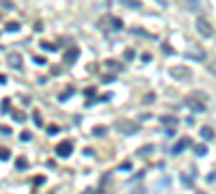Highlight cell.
<instances>
[{
    "mask_svg": "<svg viewBox=\"0 0 216 194\" xmlns=\"http://www.w3.org/2000/svg\"><path fill=\"white\" fill-rule=\"evenodd\" d=\"M4 30H7V33H15V30H20V22H7V24H4Z\"/></svg>",
    "mask_w": 216,
    "mask_h": 194,
    "instance_id": "obj_11",
    "label": "cell"
},
{
    "mask_svg": "<svg viewBox=\"0 0 216 194\" xmlns=\"http://www.w3.org/2000/svg\"><path fill=\"white\" fill-rule=\"evenodd\" d=\"M2 9H13V4L9 0H2Z\"/></svg>",
    "mask_w": 216,
    "mask_h": 194,
    "instance_id": "obj_33",
    "label": "cell"
},
{
    "mask_svg": "<svg viewBox=\"0 0 216 194\" xmlns=\"http://www.w3.org/2000/svg\"><path fill=\"white\" fill-rule=\"evenodd\" d=\"M119 170H123V173H126V170H132V162H130V160L121 162V164H119Z\"/></svg>",
    "mask_w": 216,
    "mask_h": 194,
    "instance_id": "obj_19",
    "label": "cell"
},
{
    "mask_svg": "<svg viewBox=\"0 0 216 194\" xmlns=\"http://www.w3.org/2000/svg\"><path fill=\"white\" fill-rule=\"evenodd\" d=\"M78 56H80V50H78V48H69L65 54H63V60H65L67 65H71V63H74Z\"/></svg>",
    "mask_w": 216,
    "mask_h": 194,
    "instance_id": "obj_6",
    "label": "cell"
},
{
    "mask_svg": "<svg viewBox=\"0 0 216 194\" xmlns=\"http://www.w3.org/2000/svg\"><path fill=\"white\" fill-rule=\"evenodd\" d=\"M106 67H108L110 71H121V69H123V67H121V63H117V60H113V58H110V60H106Z\"/></svg>",
    "mask_w": 216,
    "mask_h": 194,
    "instance_id": "obj_10",
    "label": "cell"
},
{
    "mask_svg": "<svg viewBox=\"0 0 216 194\" xmlns=\"http://www.w3.org/2000/svg\"><path fill=\"white\" fill-rule=\"evenodd\" d=\"M160 121H162V125H169V127H173V125L177 123V119H175V117H162Z\"/></svg>",
    "mask_w": 216,
    "mask_h": 194,
    "instance_id": "obj_14",
    "label": "cell"
},
{
    "mask_svg": "<svg viewBox=\"0 0 216 194\" xmlns=\"http://www.w3.org/2000/svg\"><path fill=\"white\" fill-rule=\"evenodd\" d=\"M74 95V86H69V89H67V91H65V93H63V95L58 97V99H61V101H65V99H67V97H71Z\"/></svg>",
    "mask_w": 216,
    "mask_h": 194,
    "instance_id": "obj_21",
    "label": "cell"
},
{
    "mask_svg": "<svg viewBox=\"0 0 216 194\" xmlns=\"http://www.w3.org/2000/svg\"><path fill=\"white\" fill-rule=\"evenodd\" d=\"M158 4H162V7H167V0H156Z\"/></svg>",
    "mask_w": 216,
    "mask_h": 194,
    "instance_id": "obj_41",
    "label": "cell"
},
{
    "mask_svg": "<svg viewBox=\"0 0 216 194\" xmlns=\"http://www.w3.org/2000/svg\"><path fill=\"white\" fill-rule=\"evenodd\" d=\"M182 181H184L186 186H190V177H186V175H182Z\"/></svg>",
    "mask_w": 216,
    "mask_h": 194,
    "instance_id": "obj_38",
    "label": "cell"
},
{
    "mask_svg": "<svg viewBox=\"0 0 216 194\" xmlns=\"http://www.w3.org/2000/svg\"><path fill=\"white\" fill-rule=\"evenodd\" d=\"M85 93H86V97H91V95H95V89H86Z\"/></svg>",
    "mask_w": 216,
    "mask_h": 194,
    "instance_id": "obj_40",
    "label": "cell"
},
{
    "mask_svg": "<svg viewBox=\"0 0 216 194\" xmlns=\"http://www.w3.org/2000/svg\"><path fill=\"white\" fill-rule=\"evenodd\" d=\"M110 24H113L115 28H121V26H123V22H121L119 17H113V20H110Z\"/></svg>",
    "mask_w": 216,
    "mask_h": 194,
    "instance_id": "obj_26",
    "label": "cell"
},
{
    "mask_svg": "<svg viewBox=\"0 0 216 194\" xmlns=\"http://www.w3.org/2000/svg\"><path fill=\"white\" fill-rule=\"evenodd\" d=\"M173 136H175V130L169 127V130H167V138H173Z\"/></svg>",
    "mask_w": 216,
    "mask_h": 194,
    "instance_id": "obj_35",
    "label": "cell"
},
{
    "mask_svg": "<svg viewBox=\"0 0 216 194\" xmlns=\"http://www.w3.org/2000/svg\"><path fill=\"white\" fill-rule=\"evenodd\" d=\"M186 147H190V138H182L179 143H175V147H173V155H179Z\"/></svg>",
    "mask_w": 216,
    "mask_h": 194,
    "instance_id": "obj_8",
    "label": "cell"
},
{
    "mask_svg": "<svg viewBox=\"0 0 216 194\" xmlns=\"http://www.w3.org/2000/svg\"><path fill=\"white\" fill-rule=\"evenodd\" d=\"M30 138H33V134H30V132H22V134H20V140H22V143H28Z\"/></svg>",
    "mask_w": 216,
    "mask_h": 194,
    "instance_id": "obj_22",
    "label": "cell"
},
{
    "mask_svg": "<svg viewBox=\"0 0 216 194\" xmlns=\"http://www.w3.org/2000/svg\"><path fill=\"white\" fill-rule=\"evenodd\" d=\"M71 149H74L71 140H63L61 145H56V155L58 157H69L71 155Z\"/></svg>",
    "mask_w": 216,
    "mask_h": 194,
    "instance_id": "obj_5",
    "label": "cell"
},
{
    "mask_svg": "<svg viewBox=\"0 0 216 194\" xmlns=\"http://www.w3.org/2000/svg\"><path fill=\"white\" fill-rule=\"evenodd\" d=\"M123 56H126V60H134V58H136V52H134V50H126Z\"/></svg>",
    "mask_w": 216,
    "mask_h": 194,
    "instance_id": "obj_24",
    "label": "cell"
},
{
    "mask_svg": "<svg viewBox=\"0 0 216 194\" xmlns=\"http://www.w3.org/2000/svg\"><path fill=\"white\" fill-rule=\"evenodd\" d=\"M169 73L173 78H177V80H188L192 76V71L188 67H169Z\"/></svg>",
    "mask_w": 216,
    "mask_h": 194,
    "instance_id": "obj_4",
    "label": "cell"
},
{
    "mask_svg": "<svg viewBox=\"0 0 216 194\" xmlns=\"http://www.w3.org/2000/svg\"><path fill=\"white\" fill-rule=\"evenodd\" d=\"M119 134H123V136H130V134H136L138 130H140V125L136 123V121H130V119H119V121H115V125H113Z\"/></svg>",
    "mask_w": 216,
    "mask_h": 194,
    "instance_id": "obj_1",
    "label": "cell"
},
{
    "mask_svg": "<svg viewBox=\"0 0 216 194\" xmlns=\"http://www.w3.org/2000/svg\"><path fill=\"white\" fill-rule=\"evenodd\" d=\"M26 166H28V162H26L24 157H17V162H15V168H17V170H24Z\"/></svg>",
    "mask_w": 216,
    "mask_h": 194,
    "instance_id": "obj_16",
    "label": "cell"
},
{
    "mask_svg": "<svg viewBox=\"0 0 216 194\" xmlns=\"http://www.w3.org/2000/svg\"><path fill=\"white\" fill-rule=\"evenodd\" d=\"M151 60V54H143V63H149Z\"/></svg>",
    "mask_w": 216,
    "mask_h": 194,
    "instance_id": "obj_36",
    "label": "cell"
},
{
    "mask_svg": "<svg viewBox=\"0 0 216 194\" xmlns=\"http://www.w3.org/2000/svg\"><path fill=\"white\" fill-rule=\"evenodd\" d=\"M50 194H54V192H50Z\"/></svg>",
    "mask_w": 216,
    "mask_h": 194,
    "instance_id": "obj_43",
    "label": "cell"
},
{
    "mask_svg": "<svg viewBox=\"0 0 216 194\" xmlns=\"http://www.w3.org/2000/svg\"><path fill=\"white\" fill-rule=\"evenodd\" d=\"M82 194H97V192H95V188H86Z\"/></svg>",
    "mask_w": 216,
    "mask_h": 194,
    "instance_id": "obj_39",
    "label": "cell"
},
{
    "mask_svg": "<svg viewBox=\"0 0 216 194\" xmlns=\"http://www.w3.org/2000/svg\"><path fill=\"white\" fill-rule=\"evenodd\" d=\"M151 149H154V147H151V145L143 147V149H140V151H138V155H147V153H149V151H151Z\"/></svg>",
    "mask_w": 216,
    "mask_h": 194,
    "instance_id": "obj_28",
    "label": "cell"
},
{
    "mask_svg": "<svg viewBox=\"0 0 216 194\" xmlns=\"http://www.w3.org/2000/svg\"><path fill=\"white\" fill-rule=\"evenodd\" d=\"M15 121L22 123V121H24V114H22V112H15Z\"/></svg>",
    "mask_w": 216,
    "mask_h": 194,
    "instance_id": "obj_34",
    "label": "cell"
},
{
    "mask_svg": "<svg viewBox=\"0 0 216 194\" xmlns=\"http://www.w3.org/2000/svg\"><path fill=\"white\" fill-rule=\"evenodd\" d=\"M33 60H35V63H37V65H48V60H45V58H43V56H35V58H33Z\"/></svg>",
    "mask_w": 216,
    "mask_h": 194,
    "instance_id": "obj_29",
    "label": "cell"
},
{
    "mask_svg": "<svg viewBox=\"0 0 216 194\" xmlns=\"http://www.w3.org/2000/svg\"><path fill=\"white\" fill-rule=\"evenodd\" d=\"M121 2H123L126 7H132V9H138V7H140V2H138V0H121Z\"/></svg>",
    "mask_w": 216,
    "mask_h": 194,
    "instance_id": "obj_18",
    "label": "cell"
},
{
    "mask_svg": "<svg viewBox=\"0 0 216 194\" xmlns=\"http://www.w3.org/2000/svg\"><path fill=\"white\" fill-rule=\"evenodd\" d=\"M9 110H11V101H9V99L4 97V99H2V114H7Z\"/></svg>",
    "mask_w": 216,
    "mask_h": 194,
    "instance_id": "obj_20",
    "label": "cell"
},
{
    "mask_svg": "<svg viewBox=\"0 0 216 194\" xmlns=\"http://www.w3.org/2000/svg\"><path fill=\"white\" fill-rule=\"evenodd\" d=\"M186 56H190V58H195V60H203V58H205V52H201V50H199V52H188Z\"/></svg>",
    "mask_w": 216,
    "mask_h": 194,
    "instance_id": "obj_12",
    "label": "cell"
},
{
    "mask_svg": "<svg viewBox=\"0 0 216 194\" xmlns=\"http://www.w3.org/2000/svg\"><path fill=\"white\" fill-rule=\"evenodd\" d=\"M0 160H2V162L9 160V149H2V151H0Z\"/></svg>",
    "mask_w": 216,
    "mask_h": 194,
    "instance_id": "obj_27",
    "label": "cell"
},
{
    "mask_svg": "<svg viewBox=\"0 0 216 194\" xmlns=\"http://www.w3.org/2000/svg\"><path fill=\"white\" fill-rule=\"evenodd\" d=\"M7 63H9V67H13V69H22L24 67V60H22V54L20 52H9L7 54Z\"/></svg>",
    "mask_w": 216,
    "mask_h": 194,
    "instance_id": "obj_3",
    "label": "cell"
},
{
    "mask_svg": "<svg viewBox=\"0 0 216 194\" xmlns=\"http://www.w3.org/2000/svg\"><path fill=\"white\" fill-rule=\"evenodd\" d=\"M2 134H4V136H11V130H9V127L4 125V127H2Z\"/></svg>",
    "mask_w": 216,
    "mask_h": 194,
    "instance_id": "obj_37",
    "label": "cell"
},
{
    "mask_svg": "<svg viewBox=\"0 0 216 194\" xmlns=\"http://www.w3.org/2000/svg\"><path fill=\"white\" fill-rule=\"evenodd\" d=\"M186 106H188L192 112H203V110H205V104H201V101H197V99H192V97L186 99Z\"/></svg>",
    "mask_w": 216,
    "mask_h": 194,
    "instance_id": "obj_7",
    "label": "cell"
},
{
    "mask_svg": "<svg viewBox=\"0 0 216 194\" xmlns=\"http://www.w3.org/2000/svg\"><path fill=\"white\" fill-rule=\"evenodd\" d=\"M154 93H149V95H145V104H154Z\"/></svg>",
    "mask_w": 216,
    "mask_h": 194,
    "instance_id": "obj_32",
    "label": "cell"
},
{
    "mask_svg": "<svg viewBox=\"0 0 216 194\" xmlns=\"http://www.w3.org/2000/svg\"><path fill=\"white\" fill-rule=\"evenodd\" d=\"M33 121H35V125H37V127H43V121H41V117H39V112H37V110L33 112Z\"/></svg>",
    "mask_w": 216,
    "mask_h": 194,
    "instance_id": "obj_17",
    "label": "cell"
},
{
    "mask_svg": "<svg viewBox=\"0 0 216 194\" xmlns=\"http://www.w3.org/2000/svg\"><path fill=\"white\" fill-rule=\"evenodd\" d=\"M195 28H197V33H199L203 39H210V37H212V33H214L212 24H210L208 20H203V17H197V22H195Z\"/></svg>",
    "mask_w": 216,
    "mask_h": 194,
    "instance_id": "obj_2",
    "label": "cell"
},
{
    "mask_svg": "<svg viewBox=\"0 0 216 194\" xmlns=\"http://www.w3.org/2000/svg\"><path fill=\"white\" fill-rule=\"evenodd\" d=\"M58 132V125H48V134H56Z\"/></svg>",
    "mask_w": 216,
    "mask_h": 194,
    "instance_id": "obj_30",
    "label": "cell"
},
{
    "mask_svg": "<svg viewBox=\"0 0 216 194\" xmlns=\"http://www.w3.org/2000/svg\"><path fill=\"white\" fill-rule=\"evenodd\" d=\"M186 4L192 7V9H197V7H199V0H186Z\"/></svg>",
    "mask_w": 216,
    "mask_h": 194,
    "instance_id": "obj_31",
    "label": "cell"
},
{
    "mask_svg": "<svg viewBox=\"0 0 216 194\" xmlns=\"http://www.w3.org/2000/svg\"><path fill=\"white\" fill-rule=\"evenodd\" d=\"M130 194H147V188H145V186H138V188H134Z\"/></svg>",
    "mask_w": 216,
    "mask_h": 194,
    "instance_id": "obj_25",
    "label": "cell"
},
{
    "mask_svg": "<svg viewBox=\"0 0 216 194\" xmlns=\"http://www.w3.org/2000/svg\"><path fill=\"white\" fill-rule=\"evenodd\" d=\"M199 194H203V192H199Z\"/></svg>",
    "mask_w": 216,
    "mask_h": 194,
    "instance_id": "obj_44",
    "label": "cell"
},
{
    "mask_svg": "<svg viewBox=\"0 0 216 194\" xmlns=\"http://www.w3.org/2000/svg\"><path fill=\"white\" fill-rule=\"evenodd\" d=\"M201 136H203L205 140H212V138H214V130H212L210 125H205V127H201Z\"/></svg>",
    "mask_w": 216,
    "mask_h": 194,
    "instance_id": "obj_9",
    "label": "cell"
},
{
    "mask_svg": "<svg viewBox=\"0 0 216 194\" xmlns=\"http://www.w3.org/2000/svg\"><path fill=\"white\" fill-rule=\"evenodd\" d=\"M108 132V127H104V125H95L93 127V136H104Z\"/></svg>",
    "mask_w": 216,
    "mask_h": 194,
    "instance_id": "obj_13",
    "label": "cell"
},
{
    "mask_svg": "<svg viewBox=\"0 0 216 194\" xmlns=\"http://www.w3.org/2000/svg\"><path fill=\"white\" fill-rule=\"evenodd\" d=\"M41 50H48V52H56V48H54L52 43H48V41H41Z\"/></svg>",
    "mask_w": 216,
    "mask_h": 194,
    "instance_id": "obj_23",
    "label": "cell"
},
{
    "mask_svg": "<svg viewBox=\"0 0 216 194\" xmlns=\"http://www.w3.org/2000/svg\"><path fill=\"white\" fill-rule=\"evenodd\" d=\"M212 73H216V67H212Z\"/></svg>",
    "mask_w": 216,
    "mask_h": 194,
    "instance_id": "obj_42",
    "label": "cell"
},
{
    "mask_svg": "<svg viewBox=\"0 0 216 194\" xmlns=\"http://www.w3.org/2000/svg\"><path fill=\"white\" fill-rule=\"evenodd\" d=\"M195 153H197L199 157H203V155L208 153V147H205V145H197V147H195Z\"/></svg>",
    "mask_w": 216,
    "mask_h": 194,
    "instance_id": "obj_15",
    "label": "cell"
}]
</instances>
